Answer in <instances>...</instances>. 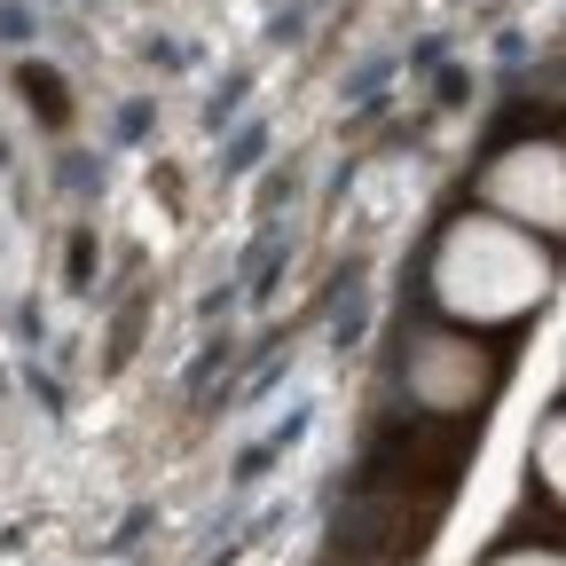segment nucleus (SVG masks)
<instances>
[]
</instances>
